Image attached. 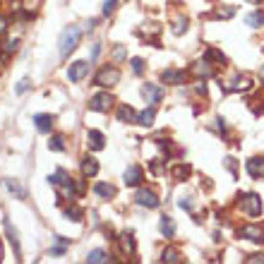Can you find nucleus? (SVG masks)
<instances>
[{
	"label": "nucleus",
	"instance_id": "27",
	"mask_svg": "<svg viewBox=\"0 0 264 264\" xmlns=\"http://www.w3.org/2000/svg\"><path fill=\"white\" fill-rule=\"evenodd\" d=\"M171 173H173V178H176V180H185V178L190 176V166H185V163H178V166H173V168H171Z\"/></svg>",
	"mask_w": 264,
	"mask_h": 264
},
{
	"label": "nucleus",
	"instance_id": "17",
	"mask_svg": "<svg viewBox=\"0 0 264 264\" xmlns=\"http://www.w3.org/2000/svg\"><path fill=\"white\" fill-rule=\"evenodd\" d=\"M96 173H99V163H96V159H94V156H84V159H82V176L94 178Z\"/></svg>",
	"mask_w": 264,
	"mask_h": 264
},
{
	"label": "nucleus",
	"instance_id": "18",
	"mask_svg": "<svg viewBox=\"0 0 264 264\" xmlns=\"http://www.w3.org/2000/svg\"><path fill=\"white\" fill-rule=\"evenodd\" d=\"M94 192H96L101 200H111V197H116V187H113L111 183H96V185H94Z\"/></svg>",
	"mask_w": 264,
	"mask_h": 264
},
{
	"label": "nucleus",
	"instance_id": "29",
	"mask_svg": "<svg viewBox=\"0 0 264 264\" xmlns=\"http://www.w3.org/2000/svg\"><path fill=\"white\" fill-rule=\"evenodd\" d=\"M48 149H51V151H65V137H60V135L51 137V142H48Z\"/></svg>",
	"mask_w": 264,
	"mask_h": 264
},
{
	"label": "nucleus",
	"instance_id": "1",
	"mask_svg": "<svg viewBox=\"0 0 264 264\" xmlns=\"http://www.w3.org/2000/svg\"><path fill=\"white\" fill-rule=\"evenodd\" d=\"M80 39H82V29L80 27H67V29L60 34V58H67L75 48H77V43H80Z\"/></svg>",
	"mask_w": 264,
	"mask_h": 264
},
{
	"label": "nucleus",
	"instance_id": "20",
	"mask_svg": "<svg viewBox=\"0 0 264 264\" xmlns=\"http://www.w3.org/2000/svg\"><path fill=\"white\" fill-rule=\"evenodd\" d=\"M118 240H120V247H122V252H125V255H135V238H132L130 231H127V233H122Z\"/></svg>",
	"mask_w": 264,
	"mask_h": 264
},
{
	"label": "nucleus",
	"instance_id": "6",
	"mask_svg": "<svg viewBox=\"0 0 264 264\" xmlns=\"http://www.w3.org/2000/svg\"><path fill=\"white\" fill-rule=\"evenodd\" d=\"M250 87H252V80H250L247 75H238L233 82H226V87L221 84V89H223L226 94H233V91H247Z\"/></svg>",
	"mask_w": 264,
	"mask_h": 264
},
{
	"label": "nucleus",
	"instance_id": "3",
	"mask_svg": "<svg viewBox=\"0 0 264 264\" xmlns=\"http://www.w3.org/2000/svg\"><path fill=\"white\" fill-rule=\"evenodd\" d=\"M113 103H116V99H113V94H108V91L94 94V96L89 99V108L96 111V113H108V111L113 108Z\"/></svg>",
	"mask_w": 264,
	"mask_h": 264
},
{
	"label": "nucleus",
	"instance_id": "33",
	"mask_svg": "<svg viewBox=\"0 0 264 264\" xmlns=\"http://www.w3.org/2000/svg\"><path fill=\"white\" fill-rule=\"evenodd\" d=\"M130 65H132V72H135V75H142V72H144V60L142 58H132Z\"/></svg>",
	"mask_w": 264,
	"mask_h": 264
},
{
	"label": "nucleus",
	"instance_id": "34",
	"mask_svg": "<svg viewBox=\"0 0 264 264\" xmlns=\"http://www.w3.org/2000/svg\"><path fill=\"white\" fill-rule=\"evenodd\" d=\"M116 2L118 0H103V15H106V17H111V15L116 12Z\"/></svg>",
	"mask_w": 264,
	"mask_h": 264
},
{
	"label": "nucleus",
	"instance_id": "19",
	"mask_svg": "<svg viewBox=\"0 0 264 264\" xmlns=\"http://www.w3.org/2000/svg\"><path fill=\"white\" fill-rule=\"evenodd\" d=\"M118 120H120V122H137V113H135L127 103H122V106L118 108Z\"/></svg>",
	"mask_w": 264,
	"mask_h": 264
},
{
	"label": "nucleus",
	"instance_id": "31",
	"mask_svg": "<svg viewBox=\"0 0 264 264\" xmlns=\"http://www.w3.org/2000/svg\"><path fill=\"white\" fill-rule=\"evenodd\" d=\"M187 29V20H185V17H178L176 22H173V34H176V36H180V34H183V31Z\"/></svg>",
	"mask_w": 264,
	"mask_h": 264
},
{
	"label": "nucleus",
	"instance_id": "5",
	"mask_svg": "<svg viewBox=\"0 0 264 264\" xmlns=\"http://www.w3.org/2000/svg\"><path fill=\"white\" fill-rule=\"evenodd\" d=\"M137 204H140V206H147V209H156V206L161 204V200H159V195H156L154 190L142 187V190L137 192Z\"/></svg>",
	"mask_w": 264,
	"mask_h": 264
},
{
	"label": "nucleus",
	"instance_id": "28",
	"mask_svg": "<svg viewBox=\"0 0 264 264\" xmlns=\"http://www.w3.org/2000/svg\"><path fill=\"white\" fill-rule=\"evenodd\" d=\"M65 216H67V219H72V221H82V216H84V211H82L80 206L70 204V206H67V209H65Z\"/></svg>",
	"mask_w": 264,
	"mask_h": 264
},
{
	"label": "nucleus",
	"instance_id": "22",
	"mask_svg": "<svg viewBox=\"0 0 264 264\" xmlns=\"http://www.w3.org/2000/svg\"><path fill=\"white\" fill-rule=\"evenodd\" d=\"M154 118H156V111H154V106H151V108L142 111V113L137 116V125H142V127H149V125H154Z\"/></svg>",
	"mask_w": 264,
	"mask_h": 264
},
{
	"label": "nucleus",
	"instance_id": "41",
	"mask_svg": "<svg viewBox=\"0 0 264 264\" xmlns=\"http://www.w3.org/2000/svg\"><path fill=\"white\" fill-rule=\"evenodd\" d=\"M0 260H2V245H0Z\"/></svg>",
	"mask_w": 264,
	"mask_h": 264
},
{
	"label": "nucleus",
	"instance_id": "9",
	"mask_svg": "<svg viewBox=\"0 0 264 264\" xmlns=\"http://www.w3.org/2000/svg\"><path fill=\"white\" fill-rule=\"evenodd\" d=\"M240 238H247V240H252V243H262L264 240L262 226H255V223L243 226V228H240Z\"/></svg>",
	"mask_w": 264,
	"mask_h": 264
},
{
	"label": "nucleus",
	"instance_id": "25",
	"mask_svg": "<svg viewBox=\"0 0 264 264\" xmlns=\"http://www.w3.org/2000/svg\"><path fill=\"white\" fill-rule=\"evenodd\" d=\"M159 228H161V233L166 235V238H173V233H176V226H173L171 216H163L161 223H159Z\"/></svg>",
	"mask_w": 264,
	"mask_h": 264
},
{
	"label": "nucleus",
	"instance_id": "12",
	"mask_svg": "<svg viewBox=\"0 0 264 264\" xmlns=\"http://www.w3.org/2000/svg\"><path fill=\"white\" fill-rule=\"evenodd\" d=\"M245 168H247V173L252 178H262L264 176V159L260 156H252L247 163H245Z\"/></svg>",
	"mask_w": 264,
	"mask_h": 264
},
{
	"label": "nucleus",
	"instance_id": "8",
	"mask_svg": "<svg viewBox=\"0 0 264 264\" xmlns=\"http://www.w3.org/2000/svg\"><path fill=\"white\" fill-rule=\"evenodd\" d=\"M2 185H5V190H7L10 195H15L17 200H27V187L20 185V180H15V178H5Z\"/></svg>",
	"mask_w": 264,
	"mask_h": 264
},
{
	"label": "nucleus",
	"instance_id": "2",
	"mask_svg": "<svg viewBox=\"0 0 264 264\" xmlns=\"http://www.w3.org/2000/svg\"><path fill=\"white\" fill-rule=\"evenodd\" d=\"M118 82H120V70L118 67H101L96 72V77H94V84L96 87H103V89L116 87Z\"/></svg>",
	"mask_w": 264,
	"mask_h": 264
},
{
	"label": "nucleus",
	"instance_id": "30",
	"mask_svg": "<svg viewBox=\"0 0 264 264\" xmlns=\"http://www.w3.org/2000/svg\"><path fill=\"white\" fill-rule=\"evenodd\" d=\"M204 58L206 60H216V62H226V56H223L221 51H216V48H206Z\"/></svg>",
	"mask_w": 264,
	"mask_h": 264
},
{
	"label": "nucleus",
	"instance_id": "35",
	"mask_svg": "<svg viewBox=\"0 0 264 264\" xmlns=\"http://www.w3.org/2000/svg\"><path fill=\"white\" fill-rule=\"evenodd\" d=\"M29 87H31V80H29V77H24V80H22V82L15 87V91H17V94H24V91H27Z\"/></svg>",
	"mask_w": 264,
	"mask_h": 264
},
{
	"label": "nucleus",
	"instance_id": "32",
	"mask_svg": "<svg viewBox=\"0 0 264 264\" xmlns=\"http://www.w3.org/2000/svg\"><path fill=\"white\" fill-rule=\"evenodd\" d=\"M159 31H161V27H156V24H144V29H140V34L147 36V39H154Z\"/></svg>",
	"mask_w": 264,
	"mask_h": 264
},
{
	"label": "nucleus",
	"instance_id": "23",
	"mask_svg": "<svg viewBox=\"0 0 264 264\" xmlns=\"http://www.w3.org/2000/svg\"><path fill=\"white\" fill-rule=\"evenodd\" d=\"M161 262L178 264V262H180V252H178L176 247H166V250L161 252Z\"/></svg>",
	"mask_w": 264,
	"mask_h": 264
},
{
	"label": "nucleus",
	"instance_id": "37",
	"mask_svg": "<svg viewBox=\"0 0 264 264\" xmlns=\"http://www.w3.org/2000/svg\"><path fill=\"white\" fill-rule=\"evenodd\" d=\"M245 262L247 264H260V262H264V255H252V257H247Z\"/></svg>",
	"mask_w": 264,
	"mask_h": 264
},
{
	"label": "nucleus",
	"instance_id": "42",
	"mask_svg": "<svg viewBox=\"0 0 264 264\" xmlns=\"http://www.w3.org/2000/svg\"><path fill=\"white\" fill-rule=\"evenodd\" d=\"M252 2H262V0H252Z\"/></svg>",
	"mask_w": 264,
	"mask_h": 264
},
{
	"label": "nucleus",
	"instance_id": "14",
	"mask_svg": "<svg viewBox=\"0 0 264 264\" xmlns=\"http://www.w3.org/2000/svg\"><path fill=\"white\" fill-rule=\"evenodd\" d=\"M2 226H5V233H7L10 243H12V247H15V257L20 260V238H17V228L10 223V219H5V221H2Z\"/></svg>",
	"mask_w": 264,
	"mask_h": 264
},
{
	"label": "nucleus",
	"instance_id": "26",
	"mask_svg": "<svg viewBox=\"0 0 264 264\" xmlns=\"http://www.w3.org/2000/svg\"><path fill=\"white\" fill-rule=\"evenodd\" d=\"M245 22H247L250 27H255V29H257V27H264V15L262 12H250V15L245 17Z\"/></svg>",
	"mask_w": 264,
	"mask_h": 264
},
{
	"label": "nucleus",
	"instance_id": "38",
	"mask_svg": "<svg viewBox=\"0 0 264 264\" xmlns=\"http://www.w3.org/2000/svg\"><path fill=\"white\" fill-rule=\"evenodd\" d=\"M113 58H116V60H125V48H122V46H118L116 51H113Z\"/></svg>",
	"mask_w": 264,
	"mask_h": 264
},
{
	"label": "nucleus",
	"instance_id": "24",
	"mask_svg": "<svg viewBox=\"0 0 264 264\" xmlns=\"http://www.w3.org/2000/svg\"><path fill=\"white\" fill-rule=\"evenodd\" d=\"M87 262L89 264H106L108 262V255H106L103 250H91L87 255Z\"/></svg>",
	"mask_w": 264,
	"mask_h": 264
},
{
	"label": "nucleus",
	"instance_id": "15",
	"mask_svg": "<svg viewBox=\"0 0 264 264\" xmlns=\"http://www.w3.org/2000/svg\"><path fill=\"white\" fill-rule=\"evenodd\" d=\"M161 80L166 82V84H183L185 82V72H180V70H163L161 72Z\"/></svg>",
	"mask_w": 264,
	"mask_h": 264
},
{
	"label": "nucleus",
	"instance_id": "40",
	"mask_svg": "<svg viewBox=\"0 0 264 264\" xmlns=\"http://www.w3.org/2000/svg\"><path fill=\"white\" fill-rule=\"evenodd\" d=\"M178 204H180V209H187V211L192 209V202H190V200H185V197H183V200H180Z\"/></svg>",
	"mask_w": 264,
	"mask_h": 264
},
{
	"label": "nucleus",
	"instance_id": "13",
	"mask_svg": "<svg viewBox=\"0 0 264 264\" xmlns=\"http://www.w3.org/2000/svg\"><path fill=\"white\" fill-rule=\"evenodd\" d=\"M34 125H36L39 132H51V130H53V116L39 113V116H34Z\"/></svg>",
	"mask_w": 264,
	"mask_h": 264
},
{
	"label": "nucleus",
	"instance_id": "4",
	"mask_svg": "<svg viewBox=\"0 0 264 264\" xmlns=\"http://www.w3.org/2000/svg\"><path fill=\"white\" fill-rule=\"evenodd\" d=\"M240 206L247 216H260L262 214V197L255 192H245V195H240Z\"/></svg>",
	"mask_w": 264,
	"mask_h": 264
},
{
	"label": "nucleus",
	"instance_id": "16",
	"mask_svg": "<svg viewBox=\"0 0 264 264\" xmlns=\"http://www.w3.org/2000/svg\"><path fill=\"white\" fill-rule=\"evenodd\" d=\"M87 142H89V147L94 149V151H101V149L106 147V140H103V135H101L99 130H89Z\"/></svg>",
	"mask_w": 264,
	"mask_h": 264
},
{
	"label": "nucleus",
	"instance_id": "21",
	"mask_svg": "<svg viewBox=\"0 0 264 264\" xmlns=\"http://www.w3.org/2000/svg\"><path fill=\"white\" fill-rule=\"evenodd\" d=\"M192 72H195L197 77H211V75H214V67H211L206 60H200V62L192 65Z\"/></svg>",
	"mask_w": 264,
	"mask_h": 264
},
{
	"label": "nucleus",
	"instance_id": "10",
	"mask_svg": "<svg viewBox=\"0 0 264 264\" xmlns=\"http://www.w3.org/2000/svg\"><path fill=\"white\" fill-rule=\"evenodd\" d=\"M163 94H166V91L161 87H156V84H144V87H142V96L147 99V103H151V106L159 103V101L163 99Z\"/></svg>",
	"mask_w": 264,
	"mask_h": 264
},
{
	"label": "nucleus",
	"instance_id": "11",
	"mask_svg": "<svg viewBox=\"0 0 264 264\" xmlns=\"http://www.w3.org/2000/svg\"><path fill=\"white\" fill-rule=\"evenodd\" d=\"M125 185L127 187H135V185H140L142 183V178H144V173H142V168L140 166H127V171H125Z\"/></svg>",
	"mask_w": 264,
	"mask_h": 264
},
{
	"label": "nucleus",
	"instance_id": "7",
	"mask_svg": "<svg viewBox=\"0 0 264 264\" xmlns=\"http://www.w3.org/2000/svg\"><path fill=\"white\" fill-rule=\"evenodd\" d=\"M89 72V62L87 60H77V62H72L70 65V70H67V80L70 82H80V80H84Z\"/></svg>",
	"mask_w": 264,
	"mask_h": 264
},
{
	"label": "nucleus",
	"instance_id": "39",
	"mask_svg": "<svg viewBox=\"0 0 264 264\" xmlns=\"http://www.w3.org/2000/svg\"><path fill=\"white\" fill-rule=\"evenodd\" d=\"M7 27H10V22H7V17H0V36L7 31Z\"/></svg>",
	"mask_w": 264,
	"mask_h": 264
},
{
	"label": "nucleus",
	"instance_id": "36",
	"mask_svg": "<svg viewBox=\"0 0 264 264\" xmlns=\"http://www.w3.org/2000/svg\"><path fill=\"white\" fill-rule=\"evenodd\" d=\"M149 168H151V173H156V176L163 171V166H161V161H159V159H154V161L149 163Z\"/></svg>",
	"mask_w": 264,
	"mask_h": 264
}]
</instances>
